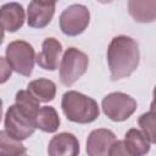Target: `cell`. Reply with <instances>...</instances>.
Instances as JSON below:
<instances>
[{
  "label": "cell",
  "instance_id": "cell-16",
  "mask_svg": "<svg viewBox=\"0 0 156 156\" xmlns=\"http://www.w3.org/2000/svg\"><path fill=\"white\" fill-rule=\"evenodd\" d=\"M35 127L45 133H55L60 127V117L52 106L39 107L35 116Z\"/></svg>",
  "mask_w": 156,
  "mask_h": 156
},
{
  "label": "cell",
  "instance_id": "cell-5",
  "mask_svg": "<svg viewBox=\"0 0 156 156\" xmlns=\"http://www.w3.org/2000/svg\"><path fill=\"white\" fill-rule=\"evenodd\" d=\"M89 57L77 48H68L61 60L60 80L65 87H71L88 69Z\"/></svg>",
  "mask_w": 156,
  "mask_h": 156
},
{
  "label": "cell",
  "instance_id": "cell-3",
  "mask_svg": "<svg viewBox=\"0 0 156 156\" xmlns=\"http://www.w3.org/2000/svg\"><path fill=\"white\" fill-rule=\"evenodd\" d=\"M61 107L68 121L79 124L91 123L100 115L98 102L93 98L76 90L66 91L62 95Z\"/></svg>",
  "mask_w": 156,
  "mask_h": 156
},
{
  "label": "cell",
  "instance_id": "cell-1",
  "mask_svg": "<svg viewBox=\"0 0 156 156\" xmlns=\"http://www.w3.org/2000/svg\"><path fill=\"white\" fill-rule=\"evenodd\" d=\"M16 104L11 105L5 115V130L17 140H24L35 132V116L39 101L28 91L20 90L16 94Z\"/></svg>",
  "mask_w": 156,
  "mask_h": 156
},
{
  "label": "cell",
  "instance_id": "cell-21",
  "mask_svg": "<svg viewBox=\"0 0 156 156\" xmlns=\"http://www.w3.org/2000/svg\"><path fill=\"white\" fill-rule=\"evenodd\" d=\"M32 2L44 7H55L57 0H32Z\"/></svg>",
  "mask_w": 156,
  "mask_h": 156
},
{
  "label": "cell",
  "instance_id": "cell-9",
  "mask_svg": "<svg viewBox=\"0 0 156 156\" xmlns=\"http://www.w3.org/2000/svg\"><path fill=\"white\" fill-rule=\"evenodd\" d=\"M48 154L50 156H76L79 154V141L72 133H58L50 140Z\"/></svg>",
  "mask_w": 156,
  "mask_h": 156
},
{
  "label": "cell",
  "instance_id": "cell-10",
  "mask_svg": "<svg viewBox=\"0 0 156 156\" xmlns=\"http://www.w3.org/2000/svg\"><path fill=\"white\" fill-rule=\"evenodd\" d=\"M62 52V44L55 38H46L41 44V51L35 56V61L43 69L55 71L58 68V60Z\"/></svg>",
  "mask_w": 156,
  "mask_h": 156
},
{
  "label": "cell",
  "instance_id": "cell-4",
  "mask_svg": "<svg viewBox=\"0 0 156 156\" xmlns=\"http://www.w3.org/2000/svg\"><path fill=\"white\" fill-rule=\"evenodd\" d=\"M6 60L12 71L21 76L29 77L35 62V51L29 43L15 40L6 48Z\"/></svg>",
  "mask_w": 156,
  "mask_h": 156
},
{
  "label": "cell",
  "instance_id": "cell-8",
  "mask_svg": "<svg viewBox=\"0 0 156 156\" xmlns=\"http://www.w3.org/2000/svg\"><path fill=\"white\" fill-rule=\"evenodd\" d=\"M117 140L115 133L110 129H94L87 139V154L89 156H107L110 147Z\"/></svg>",
  "mask_w": 156,
  "mask_h": 156
},
{
  "label": "cell",
  "instance_id": "cell-2",
  "mask_svg": "<svg viewBox=\"0 0 156 156\" xmlns=\"http://www.w3.org/2000/svg\"><path fill=\"white\" fill-rule=\"evenodd\" d=\"M140 52L138 43L127 35L112 38L107 49V63L112 80L129 77L139 66Z\"/></svg>",
  "mask_w": 156,
  "mask_h": 156
},
{
  "label": "cell",
  "instance_id": "cell-11",
  "mask_svg": "<svg viewBox=\"0 0 156 156\" xmlns=\"http://www.w3.org/2000/svg\"><path fill=\"white\" fill-rule=\"evenodd\" d=\"M24 9L18 2H7L0 7V24L4 30L10 33L17 32L24 23Z\"/></svg>",
  "mask_w": 156,
  "mask_h": 156
},
{
  "label": "cell",
  "instance_id": "cell-22",
  "mask_svg": "<svg viewBox=\"0 0 156 156\" xmlns=\"http://www.w3.org/2000/svg\"><path fill=\"white\" fill-rule=\"evenodd\" d=\"M2 41H4V28L0 24V45L2 44Z\"/></svg>",
  "mask_w": 156,
  "mask_h": 156
},
{
  "label": "cell",
  "instance_id": "cell-19",
  "mask_svg": "<svg viewBox=\"0 0 156 156\" xmlns=\"http://www.w3.org/2000/svg\"><path fill=\"white\" fill-rule=\"evenodd\" d=\"M11 73H12V69L7 63L6 57L0 56V84L6 83L11 77Z\"/></svg>",
  "mask_w": 156,
  "mask_h": 156
},
{
  "label": "cell",
  "instance_id": "cell-23",
  "mask_svg": "<svg viewBox=\"0 0 156 156\" xmlns=\"http://www.w3.org/2000/svg\"><path fill=\"white\" fill-rule=\"evenodd\" d=\"M1 117H2V100L0 98V121H1Z\"/></svg>",
  "mask_w": 156,
  "mask_h": 156
},
{
  "label": "cell",
  "instance_id": "cell-14",
  "mask_svg": "<svg viewBox=\"0 0 156 156\" xmlns=\"http://www.w3.org/2000/svg\"><path fill=\"white\" fill-rule=\"evenodd\" d=\"M54 13H55V7H44L30 1L27 9L28 26L32 28L41 29L51 22Z\"/></svg>",
  "mask_w": 156,
  "mask_h": 156
},
{
  "label": "cell",
  "instance_id": "cell-15",
  "mask_svg": "<svg viewBox=\"0 0 156 156\" xmlns=\"http://www.w3.org/2000/svg\"><path fill=\"white\" fill-rule=\"evenodd\" d=\"M27 90L39 102H49L52 101L56 95V84L50 79L39 78L29 82Z\"/></svg>",
  "mask_w": 156,
  "mask_h": 156
},
{
  "label": "cell",
  "instance_id": "cell-17",
  "mask_svg": "<svg viewBox=\"0 0 156 156\" xmlns=\"http://www.w3.org/2000/svg\"><path fill=\"white\" fill-rule=\"evenodd\" d=\"M27 152L26 146L6 130H0V156H18Z\"/></svg>",
  "mask_w": 156,
  "mask_h": 156
},
{
  "label": "cell",
  "instance_id": "cell-6",
  "mask_svg": "<svg viewBox=\"0 0 156 156\" xmlns=\"http://www.w3.org/2000/svg\"><path fill=\"white\" fill-rule=\"evenodd\" d=\"M136 101L126 93L115 91L107 94L101 102L104 113L113 122H123L128 119L136 110Z\"/></svg>",
  "mask_w": 156,
  "mask_h": 156
},
{
  "label": "cell",
  "instance_id": "cell-18",
  "mask_svg": "<svg viewBox=\"0 0 156 156\" xmlns=\"http://www.w3.org/2000/svg\"><path fill=\"white\" fill-rule=\"evenodd\" d=\"M138 124L141 128V132L146 135V138L150 140L151 144L156 143V115L154 111V107H151V110L146 113H143L139 119H138Z\"/></svg>",
  "mask_w": 156,
  "mask_h": 156
},
{
  "label": "cell",
  "instance_id": "cell-13",
  "mask_svg": "<svg viewBox=\"0 0 156 156\" xmlns=\"http://www.w3.org/2000/svg\"><path fill=\"white\" fill-rule=\"evenodd\" d=\"M128 11L139 23H151L156 18L155 0H128Z\"/></svg>",
  "mask_w": 156,
  "mask_h": 156
},
{
  "label": "cell",
  "instance_id": "cell-12",
  "mask_svg": "<svg viewBox=\"0 0 156 156\" xmlns=\"http://www.w3.org/2000/svg\"><path fill=\"white\" fill-rule=\"evenodd\" d=\"M123 143L128 156L145 155L150 151V146H151V143L146 138V135L136 128H132L126 133Z\"/></svg>",
  "mask_w": 156,
  "mask_h": 156
},
{
  "label": "cell",
  "instance_id": "cell-24",
  "mask_svg": "<svg viewBox=\"0 0 156 156\" xmlns=\"http://www.w3.org/2000/svg\"><path fill=\"white\" fill-rule=\"evenodd\" d=\"M98 2H100V4H108V2H111V1H113V0H96Z\"/></svg>",
  "mask_w": 156,
  "mask_h": 156
},
{
  "label": "cell",
  "instance_id": "cell-20",
  "mask_svg": "<svg viewBox=\"0 0 156 156\" xmlns=\"http://www.w3.org/2000/svg\"><path fill=\"white\" fill-rule=\"evenodd\" d=\"M118 156V155H127V150L124 147V143L123 140H116L112 146L110 147L108 151V156Z\"/></svg>",
  "mask_w": 156,
  "mask_h": 156
},
{
  "label": "cell",
  "instance_id": "cell-7",
  "mask_svg": "<svg viewBox=\"0 0 156 156\" xmlns=\"http://www.w3.org/2000/svg\"><path fill=\"white\" fill-rule=\"evenodd\" d=\"M90 21V12L87 6L73 4L60 15V29L65 35L77 37L82 34Z\"/></svg>",
  "mask_w": 156,
  "mask_h": 156
}]
</instances>
